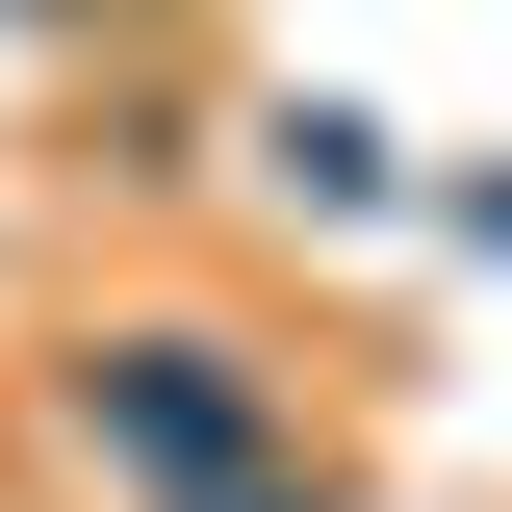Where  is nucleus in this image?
Here are the masks:
<instances>
[{"label":"nucleus","mask_w":512,"mask_h":512,"mask_svg":"<svg viewBox=\"0 0 512 512\" xmlns=\"http://www.w3.org/2000/svg\"><path fill=\"white\" fill-rule=\"evenodd\" d=\"M282 436H308V384L231 308H128V333H52L26 359V461L103 487V512H231V487H282Z\"/></svg>","instance_id":"f257e3e1"}]
</instances>
